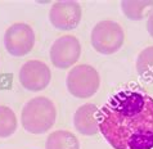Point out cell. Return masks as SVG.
Instances as JSON below:
<instances>
[{"mask_svg": "<svg viewBox=\"0 0 153 149\" xmlns=\"http://www.w3.org/2000/svg\"><path fill=\"white\" fill-rule=\"evenodd\" d=\"M98 126L113 149H152L153 98L138 89L116 93L98 112Z\"/></svg>", "mask_w": 153, "mask_h": 149, "instance_id": "1", "label": "cell"}, {"mask_svg": "<svg viewBox=\"0 0 153 149\" xmlns=\"http://www.w3.org/2000/svg\"><path fill=\"white\" fill-rule=\"evenodd\" d=\"M57 117L56 105L46 96H36L28 100L22 109L21 121L30 134H44L53 127Z\"/></svg>", "mask_w": 153, "mask_h": 149, "instance_id": "2", "label": "cell"}, {"mask_svg": "<svg viewBox=\"0 0 153 149\" xmlns=\"http://www.w3.org/2000/svg\"><path fill=\"white\" fill-rule=\"evenodd\" d=\"M124 41V30L114 21H100L91 30V45L100 54L109 55L118 52Z\"/></svg>", "mask_w": 153, "mask_h": 149, "instance_id": "3", "label": "cell"}, {"mask_svg": "<svg viewBox=\"0 0 153 149\" xmlns=\"http://www.w3.org/2000/svg\"><path fill=\"white\" fill-rule=\"evenodd\" d=\"M66 85L68 91L76 98L86 99L95 94L100 85V77L93 66L79 64L67 75Z\"/></svg>", "mask_w": 153, "mask_h": 149, "instance_id": "4", "label": "cell"}, {"mask_svg": "<svg viewBox=\"0 0 153 149\" xmlns=\"http://www.w3.org/2000/svg\"><path fill=\"white\" fill-rule=\"evenodd\" d=\"M4 45L13 57H23L33 49L35 32L26 23H14L4 33Z\"/></svg>", "mask_w": 153, "mask_h": 149, "instance_id": "5", "label": "cell"}, {"mask_svg": "<svg viewBox=\"0 0 153 149\" xmlns=\"http://www.w3.org/2000/svg\"><path fill=\"white\" fill-rule=\"evenodd\" d=\"M81 54L80 41L72 35H65L53 42L50 48V61L54 67L66 70L70 68L79 61Z\"/></svg>", "mask_w": 153, "mask_h": 149, "instance_id": "6", "label": "cell"}, {"mask_svg": "<svg viewBox=\"0 0 153 149\" xmlns=\"http://www.w3.org/2000/svg\"><path fill=\"white\" fill-rule=\"evenodd\" d=\"M82 17V9L77 1H57L49 10V19L58 30L68 31L79 26Z\"/></svg>", "mask_w": 153, "mask_h": 149, "instance_id": "7", "label": "cell"}, {"mask_svg": "<svg viewBox=\"0 0 153 149\" xmlns=\"http://www.w3.org/2000/svg\"><path fill=\"white\" fill-rule=\"evenodd\" d=\"M52 79L49 67L41 61H28L21 67L19 82L30 91H40L48 86Z\"/></svg>", "mask_w": 153, "mask_h": 149, "instance_id": "8", "label": "cell"}, {"mask_svg": "<svg viewBox=\"0 0 153 149\" xmlns=\"http://www.w3.org/2000/svg\"><path fill=\"white\" fill-rule=\"evenodd\" d=\"M98 112L95 104L86 103L79 107L74 116V125L75 129L80 134L93 136L97 133H99V126H98Z\"/></svg>", "mask_w": 153, "mask_h": 149, "instance_id": "9", "label": "cell"}, {"mask_svg": "<svg viewBox=\"0 0 153 149\" xmlns=\"http://www.w3.org/2000/svg\"><path fill=\"white\" fill-rule=\"evenodd\" d=\"M45 149H80L77 138L66 130L52 133L45 143Z\"/></svg>", "mask_w": 153, "mask_h": 149, "instance_id": "10", "label": "cell"}, {"mask_svg": "<svg viewBox=\"0 0 153 149\" xmlns=\"http://www.w3.org/2000/svg\"><path fill=\"white\" fill-rule=\"evenodd\" d=\"M137 72L146 82H153V46L143 49L137 58Z\"/></svg>", "mask_w": 153, "mask_h": 149, "instance_id": "11", "label": "cell"}, {"mask_svg": "<svg viewBox=\"0 0 153 149\" xmlns=\"http://www.w3.org/2000/svg\"><path fill=\"white\" fill-rule=\"evenodd\" d=\"M152 7L153 1H149V0H144V1L129 0V1L121 3V9L124 14L131 21H142L148 12H152Z\"/></svg>", "mask_w": 153, "mask_h": 149, "instance_id": "12", "label": "cell"}, {"mask_svg": "<svg viewBox=\"0 0 153 149\" xmlns=\"http://www.w3.org/2000/svg\"><path fill=\"white\" fill-rule=\"evenodd\" d=\"M17 130L16 113L7 105H0V138H8Z\"/></svg>", "mask_w": 153, "mask_h": 149, "instance_id": "13", "label": "cell"}, {"mask_svg": "<svg viewBox=\"0 0 153 149\" xmlns=\"http://www.w3.org/2000/svg\"><path fill=\"white\" fill-rule=\"evenodd\" d=\"M147 30L149 32V35L153 37V9L148 16V21H147Z\"/></svg>", "mask_w": 153, "mask_h": 149, "instance_id": "14", "label": "cell"}]
</instances>
